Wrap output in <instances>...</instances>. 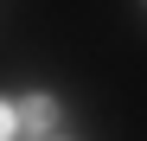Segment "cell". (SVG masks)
<instances>
[{
    "mask_svg": "<svg viewBox=\"0 0 147 141\" xmlns=\"http://www.w3.org/2000/svg\"><path fill=\"white\" fill-rule=\"evenodd\" d=\"M51 115H58V103H51V96H26V109H19V128H26L32 141H51Z\"/></svg>",
    "mask_w": 147,
    "mask_h": 141,
    "instance_id": "6da1fadb",
    "label": "cell"
},
{
    "mask_svg": "<svg viewBox=\"0 0 147 141\" xmlns=\"http://www.w3.org/2000/svg\"><path fill=\"white\" fill-rule=\"evenodd\" d=\"M13 128H19V115H13L7 103H0V141H13Z\"/></svg>",
    "mask_w": 147,
    "mask_h": 141,
    "instance_id": "7a4b0ae2",
    "label": "cell"
}]
</instances>
